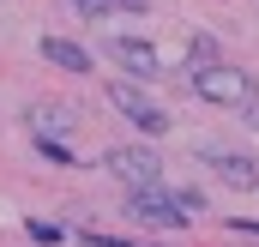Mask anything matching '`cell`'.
I'll return each instance as SVG.
<instances>
[{"label":"cell","instance_id":"cell-1","mask_svg":"<svg viewBox=\"0 0 259 247\" xmlns=\"http://www.w3.org/2000/svg\"><path fill=\"white\" fill-rule=\"evenodd\" d=\"M199 211H205V199H199L193 187H127V217L139 223H151V229H187Z\"/></svg>","mask_w":259,"mask_h":247},{"label":"cell","instance_id":"cell-2","mask_svg":"<svg viewBox=\"0 0 259 247\" xmlns=\"http://www.w3.org/2000/svg\"><path fill=\"white\" fill-rule=\"evenodd\" d=\"M193 91L205 97V103H217V109H247V103H259L253 72H241V66H229V61L193 66Z\"/></svg>","mask_w":259,"mask_h":247},{"label":"cell","instance_id":"cell-3","mask_svg":"<svg viewBox=\"0 0 259 247\" xmlns=\"http://www.w3.org/2000/svg\"><path fill=\"white\" fill-rule=\"evenodd\" d=\"M103 169H109L115 181H127V187H157L163 181V163H157L151 151H139V145H115V151L103 157Z\"/></svg>","mask_w":259,"mask_h":247},{"label":"cell","instance_id":"cell-4","mask_svg":"<svg viewBox=\"0 0 259 247\" xmlns=\"http://www.w3.org/2000/svg\"><path fill=\"white\" fill-rule=\"evenodd\" d=\"M109 103H115V109H121L139 133H163V127H169V115H163V109H157L139 85H127V78H115V85H109Z\"/></svg>","mask_w":259,"mask_h":247},{"label":"cell","instance_id":"cell-5","mask_svg":"<svg viewBox=\"0 0 259 247\" xmlns=\"http://www.w3.org/2000/svg\"><path fill=\"white\" fill-rule=\"evenodd\" d=\"M109 55L127 66L133 78H157V72H163V55H157L145 36H115V43H109Z\"/></svg>","mask_w":259,"mask_h":247},{"label":"cell","instance_id":"cell-6","mask_svg":"<svg viewBox=\"0 0 259 247\" xmlns=\"http://www.w3.org/2000/svg\"><path fill=\"white\" fill-rule=\"evenodd\" d=\"M211 169H217V181L235 187V193H253L259 187V163L241 157V151H211Z\"/></svg>","mask_w":259,"mask_h":247},{"label":"cell","instance_id":"cell-7","mask_svg":"<svg viewBox=\"0 0 259 247\" xmlns=\"http://www.w3.org/2000/svg\"><path fill=\"white\" fill-rule=\"evenodd\" d=\"M42 61H55L61 72H91V49H78L66 36H42Z\"/></svg>","mask_w":259,"mask_h":247},{"label":"cell","instance_id":"cell-8","mask_svg":"<svg viewBox=\"0 0 259 247\" xmlns=\"http://www.w3.org/2000/svg\"><path fill=\"white\" fill-rule=\"evenodd\" d=\"M30 127H36V139L66 133V127H72V109H61V103H42V109H30Z\"/></svg>","mask_w":259,"mask_h":247},{"label":"cell","instance_id":"cell-9","mask_svg":"<svg viewBox=\"0 0 259 247\" xmlns=\"http://www.w3.org/2000/svg\"><path fill=\"white\" fill-rule=\"evenodd\" d=\"M84 18H115V12H145V0H72Z\"/></svg>","mask_w":259,"mask_h":247},{"label":"cell","instance_id":"cell-10","mask_svg":"<svg viewBox=\"0 0 259 247\" xmlns=\"http://www.w3.org/2000/svg\"><path fill=\"white\" fill-rule=\"evenodd\" d=\"M84 247H151V241H127V235H97V229H84Z\"/></svg>","mask_w":259,"mask_h":247},{"label":"cell","instance_id":"cell-11","mask_svg":"<svg viewBox=\"0 0 259 247\" xmlns=\"http://www.w3.org/2000/svg\"><path fill=\"white\" fill-rule=\"evenodd\" d=\"M187 55H193V66H205V61H217V43H211V36H193Z\"/></svg>","mask_w":259,"mask_h":247},{"label":"cell","instance_id":"cell-12","mask_svg":"<svg viewBox=\"0 0 259 247\" xmlns=\"http://www.w3.org/2000/svg\"><path fill=\"white\" fill-rule=\"evenodd\" d=\"M241 115H247V127H253V133H259V103H247V109H241Z\"/></svg>","mask_w":259,"mask_h":247}]
</instances>
